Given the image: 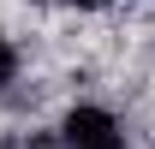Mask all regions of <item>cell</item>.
<instances>
[{
    "label": "cell",
    "mask_w": 155,
    "mask_h": 149,
    "mask_svg": "<svg viewBox=\"0 0 155 149\" xmlns=\"http://www.w3.org/2000/svg\"><path fill=\"white\" fill-rule=\"evenodd\" d=\"M60 149H125V131L107 108H72L60 119Z\"/></svg>",
    "instance_id": "cell-1"
},
{
    "label": "cell",
    "mask_w": 155,
    "mask_h": 149,
    "mask_svg": "<svg viewBox=\"0 0 155 149\" xmlns=\"http://www.w3.org/2000/svg\"><path fill=\"white\" fill-rule=\"evenodd\" d=\"M12 78H18V48H12V42L0 36V90H6Z\"/></svg>",
    "instance_id": "cell-2"
},
{
    "label": "cell",
    "mask_w": 155,
    "mask_h": 149,
    "mask_svg": "<svg viewBox=\"0 0 155 149\" xmlns=\"http://www.w3.org/2000/svg\"><path fill=\"white\" fill-rule=\"evenodd\" d=\"M72 6H107V0H72Z\"/></svg>",
    "instance_id": "cell-3"
}]
</instances>
